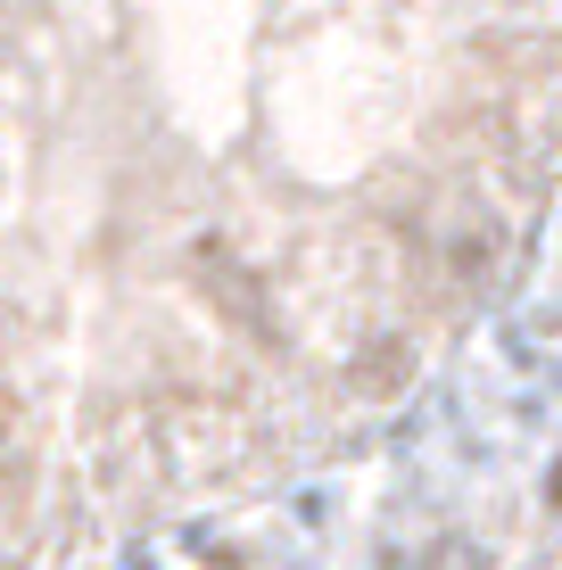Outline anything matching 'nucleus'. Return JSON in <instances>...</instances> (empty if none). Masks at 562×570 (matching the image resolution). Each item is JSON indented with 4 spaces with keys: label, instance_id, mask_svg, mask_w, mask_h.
Returning a JSON list of instances; mask_svg holds the SVG:
<instances>
[{
    "label": "nucleus",
    "instance_id": "obj_1",
    "mask_svg": "<svg viewBox=\"0 0 562 570\" xmlns=\"http://www.w3.org/2000/svg\"><path fill=\"white\" fill-rule=\"evenodd\" d=\"M554 504H562V471H554Z\"/></svg>",
    "mask_w": 562,
    "mask_h": 570
}]
</instances>
